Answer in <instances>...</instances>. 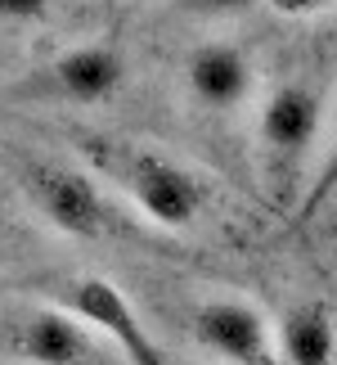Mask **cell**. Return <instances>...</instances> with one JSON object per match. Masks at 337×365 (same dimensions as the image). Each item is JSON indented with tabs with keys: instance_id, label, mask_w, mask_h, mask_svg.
I'll use <instances>...</instances> for the list:
<instances>
[{
	"instance_id": "obj_1",
	"label": "cell",
	"mask_w": 337,
	"mask_h": 365,
	"mask_svg": "<svg viewBox=\"0 0 337 365\" xmlns=\"http://www.w3.org/2000/svg\"><path fill=\"white\" fill-rule=\"evenodd\" d=\"M81 153L153 226L185 230L203 217V207H207L203 180L185 163H176L171 153H162L153 145H135V140H108V135H86L81 140Z\"/></svg>"
},
{
	"instance_id": "obj_2",
	"label": "cell",
	"mask_w": 337,
	"mask_h": 365,
	"mask_svg": "<svg viewBox=\"0 0 337 365\" xmlns=\"http://www.w3.org/2000/svg\"><path fill=\"white\" fill-rule=\"evenodd\" d=\"M319 126H324V100L306 81H284L261 104V126H257L261 172L279 203H288L301 190V172L315 153Z\"/></svg>"
},
{
	"instance_id": "obj_3",
	"label": "cell",
	"mask_w": 337,
	"mask_h": 365,
	"mask_svg": "<svg viewBox=\"0 0 337 365\" xmlns=\"http://www.w3.org/2000/svg\"><path fill=\"white\" fill-rule=\"evenodd\" d=\"M23 190L59 235L108 240L117 230V207L104 194V180H95L73 163H32L23 172Z\"/></svg>"
},
{
	"instance_id": "obj_4",
	"label": "cell",
	"mask_w": 337,
	"mask_h": 365,
	"mask_svg": "<svg viewBox=\"0 0 337 365\" xmlns=\"http://www.w3.org/2000/svg\"><path fill=\"white\" fill-rule=\"evenodd\" d=\"M54 307H63L73 320H81L95 339H108L126 356V365H166L162 347L153 343V334L144 329V320L131 307V298L112 279H104V275L63 279L59 293H54Z\"/></svg>"
},
{
	"instance_id": "obj_5",
	"label": "cell",
	"mask_w": 337,
	"mask_h": 365,
	"mask_svg": "<svg viewBox=\"0 0 337 365\" xmlns=\"http://www.w3.org/2000/svg\"><path fill=\"white\" fill-rule=\"evenodd\" d=\"M126 81V54L117 46H73L54 54L46 68L18 86V95L36 100H59V104H104L122 91Z\"/></svg>"
},
{
	"instance_id": "obj_6",
	"label": "cell",
	"mask_w": 337,
	"mask_h": 365,
	"mask_svg": "<svg viewBox=\"0 0 337 365\" xmlns=\"http://www.w3.org/2000/svg\"><path fill=\"white\" fill-rule=\"evenodd\" d=\"M193 339L203 352H212L230 365H279L274 352V329L265 316L243 298H207L193 307L189 320Z\"/></svg>"
},
{
	"instance_id": "obj_7",
	"label": "cell",
	"mask_w": 337,
	"mask_h": 365,
	"mask_svg": "<svg viewBox=\"0 0 337 365\" xmlns=\"http://www.w3.org/2000/svg\"><path fill=\"white\" fill-rule=\"evenodd\" d=\"M5 352L23 365H100V339L63 307H32L5 325Z\"/></svg>"
},
{
	"instance_id": "obj_8",
	"label": "cell",
	"mask_w": 337,
	"mask_h": 365,
	"mask_svg": "<svg viewBox=\"0 0 337 365\" xmlns=\"http://www.w3.org/2000/svg\"><path fill=\"white\" fill-rule=\"evenodd\" d=\"M252 59L234 41H207L185 63V91L207 113H230L252 95Z\"/></svg>"
},
{
	"instance_id": "obj_9",
	"label": "cell",
	"mask_w": 337,
	"mask_h": 365,
	"mask_svg": "<svg viewBox=\"0 0 337 365\" xmlns=\"http://www.w3.org/2000/svg\"><path fill=\"white\" fill-rule=\"evenodd\" d=\"M274 352L284 365H333L337 325L324 302H297L274 329Z\"/></svg>"
},
{
	"instance_id": "obj_10",
	"label": "cell",
	"mask_w": 337,
	"mask_h": 365,
	"mask_svg": "<svg viewBox=\"0 0 337 365\" xmlns=\"http://www.w3.org/2000/svg\"><path fill=\"white\" fill-rule=\"evenodd\" d=\"M333 194H337V140L328 145V158L319 163V172H315V180H311V190H306V199H301V207H297V217H301V221H311L319 207L333 199Z\"/></svg>"
},
{
	"instance_id": "obj_11",
	"label": "cell",
	"mask_w": 337,
	"mask_h": 365,
	"mask_svg": "<svg viewBox=\"0 0 337 365\" xmlns=\"http://www.w3.org/2000/svg\"><path fill=\"white\" fill-rule=\"evenodd\" d=\"M54 0H0V23H46Z\"/></svg>"
},
{
	"instance_id": "obj_12",
	"label": "cell",
	"mask_w": 337,
	"mask_h": 365,
	"mask_svg": "<svg viewBox=\"0 0 337 365\" xmlns=\"http://www.w3.org/2000/svg\"><path fill=\"white\" fill-rule=\"evenodd\" d=\"M274 14H284V19H311V14H324L333 0H265Z\"/></svg>"
}]
</instances>
